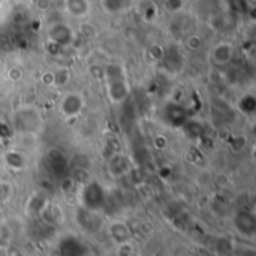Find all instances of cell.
I'll return each instance as SVG.
<instances>
[{
  "label": "cell",
  "instance_id": "cell-3",
  "mask_svg": "<svg viewBox=\"0 0 256 256\" xmlns=\"http://www.w3.org/2000/svg\"><path fill=\"white\" fill-rule=\"evenodd\" d=\"M86 105H87V102H86V96L83 95V92L69 90L60 96V99L57 102V111L63 120L72 122L83 116Z\"/></svg>",
  "mask_w": 256,
  "mask_h": 256
},
{
  "label": "cell",
  "instance_id": "cell-22",
  "mask_svg": "<svg viewBox=\"0 0 256 256\" xmlns=\"http://www.w3.org/2000/svg\"><path fill=\"white\" fill-rule=\"evenodd\" d=\"M184 5H186V0H165V8L172 14L183 11Z\"/></svg>",
  "mask_w": 256,
  "mask_h": 256
},
{
  "label": "cell",
  "instance_id": "cell-17",
  "mask_svg": "<svg viewBox=\"0 0 256 256\" xmlns=\"http://www.w3.org/2000/svg\"><path fill=\"white\" fill-rule=\"evenodd\" d=\"M23 77H24V71L20 65H12L6 71V78L9 80V83L18 84L23 80Z\"/></svg>",
  "mask_w": 256,
  "mask_h": 256
},
{
  "label": "cell",
  "instance_id": "cell-5",
  "mask_svg": "<svg viewBox=\"0 0 256 256\" xmlns=\"http://www.w3.org/2000/svg\"><path fill=\"white\" fill-rule=\"evenodd\" d=\"M130 171H132V162H130V159L125 153L117 151V153H113L108 157L107 172L110 174L111 178H116V180L117 178H123Z\"/></svg>",
  "mask_w": 256,
  "mask_h": 256
},
{
  "label": "cell",
  "instance_id": "cell-10",
  "mask_svg": "<svg viewBox=\"0 0 256 256\" xmlns=\"http://www.w3.org/2000/svg\"><path fill=\"white\" fill-rule=\"evenodd\" d=\"M3 162L5 165L12 169V171H21L26 168V163H27V156L24 151L21 150H17V148H11L5 153L3 156Z\"/></svg>",
  "mask_w": 256,
  "mask_h": 256
},
{
  "label": "cell",
  "instance_id": "cell-9",
  "mask_svg": "<svg viewBox=\"0 0 256 256\" xmlns=\"http://www.w3.org/2000/svg\"><path fill=\"white\" fill-rule=\"evenodd\" d=\"M235 220V228L238 232H241L246 237H253L255 234V217L249 211H240L234 217Z\"/></svg>",
  "mask_w": 256,
  "mask_h": 256
},
{
  "label": "cell",
  "instance_id": "cell-14",
  "mask_svg": "<svg viewBox=\"0 0 256 256\" xmlns=\"http://www.w3.org/2000/svg\"><path fill=\"white\" fill-rule=\"evenodd\" d=\"M238 108L241 110L243 114L252 116V114L255 113V110H256V99H255V96L250 95V93L244 95V96L238 101Z\"/></svg>",
  "mask_w": 256,
  "mask_h": 256
},
{
  "label": "cell",
  "instance_id": "cell-13",
  "mask_svg": "<svg viewBox=\"0 0 256 256\" xmlns=\"http://www.w3.org/2000/svg\"><path fill=\"white\" fill-rule=\"evenodd\" d=\"M165 51L166 50L160 44H150L145 51V56L151 63H162V60L165 57Z\"/></svg>",
  "mask_w": 256,
  "mask_h": 256
},
{
  "label": "cell",
  "instance_id": "cell-18",
  "mask_svg": "<svg viewBox=\"0 0 256 256\" xmlns=\"http://www.w3.org/2000/svg\"><path fill=\"white\" fill-rule=\"evenodd\" d=\"M78 33H80L81 36H84L86 39H95V38L98 36V29H96L95 24L86 21V23H81V24L78 26Z\"/></svg>",
  "mask_w": 256,
  "mask_h": 256
},
{
  "label": "cell",
  "instance_id": "cell-1",
  "mask_svg": "<svg viewBox=\"0 0 256 256\" xmlns=\"http://www.w3.org/2000/svg\"><path fill=\"white\" fill-rule=\"evenodd\" d=\"M102 80L105 84V95L111 105H122L130 95V84L126 71L120 63H110L104 66Z\"/></svg>",
  "mask_w": 256,
  "mask_h": 256
},
{
  "label": "cell",
  "instance_id": "cell-23",
  "mask_svg": "<svg viewBox=\"0 0 256 256\" xmlns=\"http://www.w3.org/2000/svg\"><path fill=\"white\" fill-rule=\"evenodd\" d=\"M153 144H154V147L157 148V150H165L166 147H168V138L165 136V135H156L154 138H153Z\"/></svg>",
  "mask_w": 256,
  "mask_h": 256
},
{
  "label": "cell",
  "instance_id": "cell-11",
  "mask_svg": "<svg viewBox=\"0 0 256 256\" xmlns=\"http://www.w3.org/2000/svg\"><path fill=\"white\" fill-rule=\"evenodd\" d=\"M99 5L107 15L116 17L129 9L130 0H99Z\"/></svg>",
  "mask_w": 256,
  "mask_h": 256
},
{
  "label": "cell",
  "instance_id": "cell-15",
  "mask_svg": "<svg viewBox=\"0 0 256 256\" xmlns=\"http://www.w3.org/2000/svg\"><path fill=\"white\" fill-rule=\"evenodd\" d=\"M204 38L199 33H190L184 38V47L189 51H199L204 48Z\"/></svg>",
  "mask_w": 256,
  "mask_h": 256
},
{
  "label": "cell",
  "instance_id": "cell-19",
  "mask_svg": "<svg viewBox=\"0 0 256 256\" xmlns=\"http://www.w3.org/2000/svg\"><path fill=\"white\" fill-rule=\"evenodd\" d=\"M231 183H232V180H231L229 174H226V172H217L216 175H213V184L217 186L219 189H226V187H229Z\"/></svg>",
  "mask_w": 256,
  "mask_h": 256
},
{
  "label": "cell",
  "instance_id": "cell-20",
  "mask_svg": "<svg viewBox=\"0 0 256 256\" xmlns=\"http://www.w3.org/2000/svg\"><path fill=\"white\" fill-rule=\"evenodd\" d=\"M41 83H42L45 87H54V86H57V75H56V71H45V72H42V75H41Z\"/></svg>",
  "mask_w": 256,
  "mask_h": 256
},
{
  "label": "cell",
  "instance_id": "cell-7",
  "mask_svg": "<svg viewBox=\"0 0 256 256\" xmlns=\"http://www.w3.org/2000/svg\"><path fill=\"white\" fill-rule=\"evenodd\" d=\"M90 0H63V11L75 20H84L92 14Z\"/></svg>",
  "mask_w": 256,
  "mask_h": 256
},
{
  "label": "cell",
  "instance_id": "cell-12",
  "mask_svg": "<svg viewBox=\"0 0 256 256\" xmlns=\"http://www.w3.org/2000/svg\"><path fill=\"white\" fill-rule=\"evenodd\" d=\"M138 11H139V14H141L147 21L154 20V18H156V14H157V8H156L154 0H139V3H138Z\"/></svg>",
  "mask_w": 256,
  "mask_h": 256
},
{
  "label": "cell",
  "instance_id": "cell-2",
  "mask_svg": "<svg viewBox=\"0 0 256 256\" xmlns=\"http://www.w3.org/2000/svg\"><path fill=\"white\" fill-rule=\"evenodd\" d=\"M11 122L17 135H38L44 126L42 113L33 105L18 107L14 111Z\"/></svg>",
  "mask_w": 256,
  "mask_h": 256
},
{
  "label": "cell",
  "instance_id": "cell-21",
  "mask_svg": "<svg viewBox=\"0 0 256 256\" xmlns=\"http://www.w3.org/2000/svg\"><path fill=\"white\" fill-rule=\"evenodd\" d=\"M195 181H196V184H198L199 187H207V186L213 184V174H211L210 171L204 169V171H201V172L198 174V177H196Z\"/></svg>",
  "mask_w": 256,
  "mask_h": 256
},
{
  "label": "cell",
  "instance_id": "cell-8",
  "mask_svg": "<svg viewBox=\"0 0 256 256\" xmlns=\"http://www.w3.org/2000/svg\"><path fill=\"white\" fill-rule=\"evenodd\" d=\"M108 232H110L111 240H114L117 244L129 243L130 238H132V234H130L129 226H128L125 222H122V220H114V222H111L110 226H108Z\"/></svg>",
  "mask_w": 256,
  "mask_h": 256
},
{
  "label": "cell",
  "instance_id": "cell-16",
  "mask_svg": "<svg viewBox=\"0 0 256 256\" xmlns=\"http://www.w3.org/2000/svg\"><path fill=\"white\" fill-rule=\"evenodd\" d=\"M15 187L8 180H0V204H6L12 199Z\"/></svg>",
  "mask_w": 256,
  "mask_h": 256
},
{
  "label": "cell",
  "instance_id": "cell-4",
  "mask_svg": "<svg viewBox=\"0 0 256 256\" xmlns=\"http://www.w3.org/2000/svg\"><path fill=\"white\" fill-rule=\"evenodd\" d=\"M47 39L51 44H56L62 48L71 47L77 41V32L72 26L65 21L53 23L47 30Z\"/></svg>",
  "mask_w": 256,
  "mask_h": 256
},
{
  "label": "cell",
  "instance_id": "cell-6",
  "mask_svg": "<svg viewBox=\"0 0 256 256\" xmlns=\"http://www.w3.org/2000/svg\"><path fill=\"white\" fill-rule=\"evenodd\" d=\"M234 56H235V48H234V44L232 42H228V41H220L217 42L211 51H210V59L211 62L219 66V68H223V66H228L232 63L234 60Z\"/></svg>",
  "mask_w": 256,
  "mask_h": 256
}]
</instances>
